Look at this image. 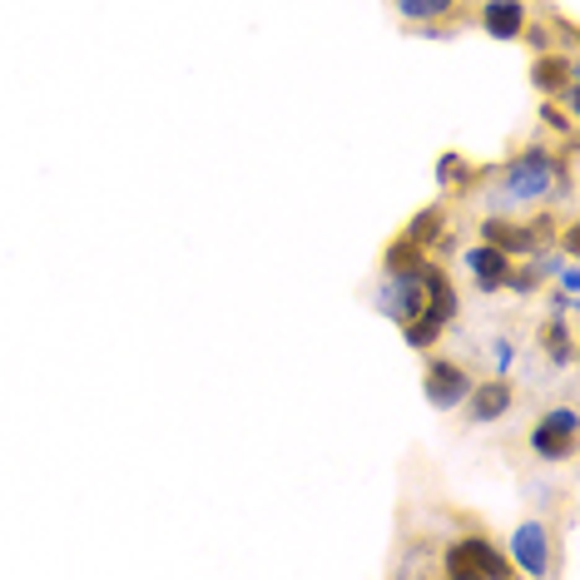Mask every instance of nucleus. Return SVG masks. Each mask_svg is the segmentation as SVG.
Returning <instances> with one entry per match:
<instances>
[{
	"label": "nucleus",
	"mask_w": 580,
	"mask_h": 580,
	"mask_svg": "<svg viewBox=\"0 0 580 580\" xmlns=\"http://www.w3.org/2000/svg\"><path fill=\"white\" fill-rule=\"evenodd\" d=\"M560 169L556 159H551L546 150H526L521 159L506 164V199H516V204H526V199H546L551 189H556Z\"/></svg>",
	"instance_id": "1"
},
{
	"label": "nucleus",
	"mask_w": 580,
	"mask_h": 580,
	"mask_svg": "<svg viewBox=\"0 0 580 580\" xmlns=\"http://www.w3.org/2000/svg\"><path fill=\"white\" fill-rule=\"evenodd\" d=\"M447 576H457V580H501V576H511V560H506L492 541L466 536V541H457V546L447 551Z\"/></svg>",
	"instance_id": "2"
},
{
	"label": "nucleus",
	"mask_w": 580,
	"mask_h": 580,
	"mask_svg": "<svg viewBox=\"0 0 580 580\" xmlns=\"http://www.w3.org/2000/svg\"><path fill=\"white\" fill-rule=\"evenodd\" d=\"M486 244L501 248V253H536L541 244H551V218H536V224H511V218H486L482 224Z\"/></svg>",
	"instance_id": "3"
},
{
	"label": "nucleus",
	"mask_w": 580,
	"mask_h": 580,
	"mask_svg": "<svg viewBox=\"0 0 580 580\" xmlns=\"http://www.w3.org/2000/svg\"><path fill=\"white\" fill-rule=\"evenodd\" d=\"M377 303H382L387 318H398V322H412L417 312H427V288H422V273H392V279L382 283V293H377Z\"/></svg>",
	"instance_id": "4"
},
{
	"label": "nucleus",
	"mask_w": 580,
	"mask_h": 580,
	"mask_svg": "<svg viewBox=\"0 0 580 580\" xmlns=\"http://www.w3.org/2000/svg\"><path fill=\"white\" fill-rule=\"evenodd\" d=\"M531 447H536L546 462H566L570 451H576V412L560 407V412H551V417H541L536 431H531Z\"/></svg>",
	"instance_id": "5"
},
{
	"label": "nucleus",
	"mask_w": 580,
	"mask_h": 580,
	"mask_svg": "<svg viewBox=\"0 0 580 580\" xmlns=\"http://www.w3.org/2000/svg\"><path fill=\"white\" fill-rule=\"evenodd\" d=\"M466 392H472L466 367H457V363H431L427 367V402L431 407H457V402H466Z\"/></svg>",
	"instance_id": "6"
},
{
	"label": "nucleus",
	"mask_w": 580,
	"mask_h": 580,
	"mask_svg": "<svg viewBox=\"0 0 580 580\" xmlns=\"http://www.w3.org/2000/svg\"><path fill=\"white\" fill-rule=\"evenodd\" d=\"M511 546H516V560H521L526 576H546V570H551V531L546 526H536V521L521 526Z\"/></svg>",
	"instance_id": "7"
},
{
	"label": "nucleus",
	"mask_w": 580,
	"mask_h": 580,
	"mask_svg": "<svg viewBox=\"0 0 580 580\" xmlns=\"http://www.w3.org/2000/svg\"><path fill=\"white\" fill-rule=\"evenodd\" d=\"M466 398H472V422H496V417H506V412H511L516 392H511V382H501V377H492V382L472 387Z\"/></svg>",
	"instance_id": "8"
},
{
	"label": "nucleus",
	"mask_w": 580,
	"mask_h": 580,
	"mask_svg": "<svg viewBox=\"0 0 580 580\" xmlns=\"http://www.w3.org/2000/svg\"><path fill=\"white\" fill-rule=\"evenodd\" d=\"M482 25L496 40H516V35L526 31V5H521V0H486Z\"/></svg>",
	"instance_id": "9"
},
{
	"label": "nucleus",
	"mask_w": 580,
	"mask_h": 580,
	"mask_svg": "<svg viewBox=\"0 0 580 580\" xmlns=\"http://www.w3.org/2000/svg\"><path fill=\"white\" fill-rule=\"evenodd\" d=\"M466 269H472V279L492 293V288H501V283L511 279V258H506L501 248L486 244V248H472V253H466Z\"/></svg>",
	"instance_id": "10"
},
{
	"label": "nucleus",
	"mask_w": 580,
	"mask_h": 580,
	"mask_svg": "<svg viewBox=\"0 0 580 580\" xmlns=\"http://www.w3.org/2000/svg\"><path fill=\"white\" fill-rule=\"evenodd\" d=\"M422 288H427V308H431V318H441L447 322L451 312H457V293H451V283L441 279L431 263H422Z\"/></svg>",
	"instance_id": "11"
},
{
	"label": "nucleus",
	"mask_w": 580,
	"mask_h": 580,
	"mask_svg": "<svg viewBox=\"0 0 580 580\" xmlns=\"http://www.w3.org/2000/svg\"><path fill=\"white\" fill-rule=\"evenodd\" d=\"M536 90H546V95H556L560 85H570V60H560V55H541L536 60Z\"/></svg>",
	"instance_id": "12"
},
{
	"label": "nucleus",
	"mask_w": 580,
	"mask_h": 580,
	"mask_svg": "<svg viewBox=\"0 0 580 580\" xmlns=\"http://www.w3.org/2000/svg\"><path fill=\"white\" fill-rule=\"evenodd\" d=\"M422 263H427V253H422V244H412V238L387 248V269L392 273H422Z\"/></svg>",
	"instance_id": "13"
},
{
	"label": "nucleus",
	"mask_w": 580,
	"mask_h": 580,
	"mask_svg": "<svg viewBox=\"0 0 580 580\" xmlns=\"http://www.w3.org/2000/svg\"><path fill=\"white\" fill-rule=\"evenodd\" d=\"M451 5H457V0H398V11L407 15V21H441Z\"/></svg>",
	"instance_id": "14"
},
{
	"label": "nucleus",
	"mask_w": 580,
	"mask_h": 580,
	"mask_svg": "<svg viewBox=\"0 0 580 580\" xmlns=\"http://www.w3.org/2000/svg\"><path fill=\"white\" fill-rule=\"evenodd\" d=\"M441 224H447V214H441V209H427V214H417V218H412L407 238H412V244H422V248H427L431 238L441 234Z\"/></svg>",
	"instance_id": "15"
},
{
	"label": "nucleus",
	"mask_w": 580,
	"mask_h": 580,
	"mask_svg": "<svg viewBox=\"0 0 580 580\" xmlns=\"http://www.w3.org/2000/svg\"><path fill=\"white\" fill-rule=\"evenodd\" d=\"M441 333V318H431V312H417V318L407 322V343L412 347H431Z\"/></svg>",
	"instance_id": "16"
},
{
	"label": "nucleus",
	"mask_w": 580,
	"mask_h": 580,
	"mask_svg": "<svg viewBox=\"0 0 580 580\" xmlns=\"http://www.w3.org/2000/svg\"><path fill=\"white\" fill-rule=\"evenodd\" d=\"M541 343H551V357H556V363H570V333H566V322H551L546 333H541Z\"/></svg>",
	"instance_id": "17"
}]
</instances>
